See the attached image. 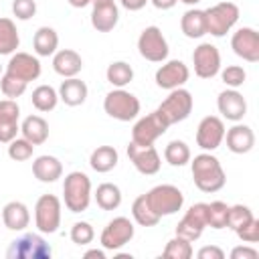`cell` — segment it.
Listing matches in <instances>:
<instances>
[{
	"instance_id": "cell-1",
	"label": "cell",
	"mask_w": 259,
	"mask_h": 259,
	"mask_svg": "<svg viewBox=\"0 0 259 259\" xmlns=\"http://www.w3.org/2000/svg\"><path fill=\"white\" fill-rule=\"evenodd\" d=\"M190 170H192V180L196 188L202 192H219L227 182V176L219 158H214L208 152L194 156V160L190 162Z\"/></svg>"
},
{
	"instance_id": "cell-2",
	"label": "cell",
	"mask_w": 259,
	"mask_h": 259,
	"mask_svg": "<svg viewBox=\"0 0 259 259\" xmlns=\"http://www.w3.org/2000/svg\"><path fill=\"white\" fill-rule=\"evenodd\" d=\"M63 200L65 206L71 212H83L87 210L91 202V180L85 172L75 170L65 176L63 182Z\"/></svg>"
},
{
	"instance_id": "cell-3",
	"label": "cell",
	"mask_w": 259,
	"mask_h": 259,
	"mask_svg": "<svg viewBox=\"0 0 259 259\" xmlns=\"http://www.w3.org/2000/svg\"><path fill=\"white\" fill-rule=\"evenodd\" d=\"M146 200H148L150 208L162 219V217L174 214L182 208L184 194L174 184H158V186H154L152 190L146 192Z\"/></svg>"
},
{
	"instance_id": "cell-4",
	"label": "cell",
	"mask_w": 259,
	"mask_h": 259,
	"mask_svg": "<svg viewBox=\"0 0 259 259\" xmlns=\"http://www.w3.org/2000/svg\"><path fill=\"white\" fill-rule=\"evenodd\" d=\"M206 16V34L212 36H225L239 20V6L231 0H223L210 8L204 10Z\"/></svg>"
},
{
	"instance_id": "cell-5",
	"label": "cell",
	"mask_w": 259,
	"mask_h": 259,
	"mask_svg": "<svg viewBox=\"0 0 259 259\" xmlns=\"http://www.w3.org/2000/svg\"><path fill=\"white\" fill-rule=\"evenodd\" d=\"M192 107H194V99H192L190 91L184 87H178V89L170 91V95L158 105L156 111L168 125H172V123L184 121L192 113Z\"/></svg>"
},
{
	"instance_id": "cell-6",
	"label": "cell",
	"mask_w": 259,
	"mask_h": 259,
	"mask_svg": "<svg viewBox=\"0 0 259 259\" xmlns=\"http://www.w3.org/2000/svg\"><path fill=\"white\" fill-rule=\"evenodd\" d=\"M103 109L109 117H113L117 121H132L140 113V99L130 91L115 87L113 91H109L105 95Z\"/></svg>"
},
{
	"instance_id": "cell-7",
	"label": "cell",
	"mask_w": 259,
	"mask_h": 259,
	"mask_svg": "<svg viewBox=\"0 0 259 259\" xmlns=\"http://www.w3.org/2000/svg\"><path fill=\"white\" fill-rule=\"evenodd\" d=\"M51 245L36 233H26L14 239L6 251L8 259H51Z\"/></svg>"
},
{
	"instance_id": "cell-8",
	"label": "cell",
	"mask_w": 259,
	"mask_h": 259,
	"mask_svg": "<svg viewBox=\"0 0 259 259\" xmlns=\"http://www.w3.org/2000/svg\"><path fill=\"white\" fill-rule=\"evenodd\" d=\"M34 225L40 233H57L61 225V200L55 194H42L34 204Z\"/></svg>"
},
{
	"instance_id": "cell-9",
	"label": "cell",
	"mask_w": 259,
	"mask_h": 259,
	"mask_svg": "<svg viewBox=\"0 0 259 259\" xmlns=\"http://www.w3.org/2000/svg\"><path fill=\"white\" fill-rule=\"evenodd\" d=\"M140 55L150 63H162L168 57V40L158 26H146L138 38Z\"/></svg>"
},
{
	"instance_id": "cell-10",
	"label": "cell",
	"mask_w": 259,
	"mask_h": 259,
	"mask_svg": "<svg viewBox=\"0 0 259 259\" xmlns=\"http://www.w3.org/2000/svg\"><path fill=\"white\" fill-rule=\"evenodd\" d=\"M134 223L127 217H115L113 221L107 223V227L101 231L99 243L105 251H117L123 245H127L134 239Z\"/></svg>"
},
{
	"instance_id": "cell-11",
	"label": "cell",
	"mask_w": 259,
	"mask_h": 259,
	"mask_svg": "<svg viewBox=\"0 0 259 259\" xmlns=\"http://www.w3.org/2000/svg\"><path fill=\"white\" fill-rule=\"evenodd\" d=\"M170 125L160 117L158 111H152L144 117H140L132 130V142L140 146H152Z\"/></svg>"
},
{
	"instance_id": "cell-12",
	"label": "cell",
	"mask_w": 259,
	"mask_h": 259,
	"mask_svg": "<svg viewBox=\"0 0 259 259\" xmlns=\"http://www.w3.org/2000/svg\"><path fill=\"white\" fill-rule=\"evenodd\" d=\"M194 73L200 79H212L221 71V53L210 42H200L192 53Z\"/></svg>"
},
{
	"instance_id": "cell-13",
	"label": "cell",
	"mask_w": 259,
	"mask_h": 259,
	"mask_svg": "<svg viewBox=\"0 0 259 259\" xmlns=\"http://www.w3.org/2000/svg\"><path fill=\"white\" fill-rule=\"evenodd\" d=\"M204 227H206V202H196L186 210V214L176 225V237L194 243L202 235Z\"/></svg>"
},
{
	"instance_id": "cell-14",
	"label": "cell",
	"mask_w": 259,
	"mask_h": 259,
	"mask_svg": "<svg viewBox=\"0 0 259 259\" xmlns=\"http://www.w3.org/2000/svg\"><path fill=\"white\" fill-rule=\"evenodd\" d=\"M225 123L221 117L217 115H206L200 119L198 127H196V144L198 148H202L204 152H212L217 150L223 140H225Z\"/></svg>"
},
{
	"instance_id": "cell-15",
	"label": "cell",
	"mask_w": 259,
	"mask_h": 259,
	"mask_svg": "<svg viewBox=\"0 0 259 259\" xmlns=\"http://www.w3.org/2000/svg\"><path fill=\"white\" fill-rule=\"evenodd\" d=\"M127 158L132 160L134 168L140 172V174H146V176H152L160 170L162 166V160H160V154L158 150L152 146H140L136 142H130L127 144Z\"/></svg>"
},
{
	"instance_id": "cell-16",
	"label": "cell",
	"mask_w": 259,
	"mask_h": 259,
	"mask_svg": "<svg viewBox=\"0 0 259 259\" xmlns=\"http://www.w3.org/2000/svg\"><path fill=\"white\" fill-rule=\"evenodd\" d=\"M231 49L237 57L247 63L259 61V32L251 26H243L231 36Z\"/></svg>"
},
{
	"instance_id": "cell-17",
	"label": "cell",
	"mask_w": 259,
	"mask_h": 259,
	"mask_svg": "<svg viewBox=\"0 0 259 259\" xmlns=\"http://www.w3.org/2000/svg\"><path fill=\"white\" fill-rule=\"evenodd\" d=\"M190 77V71L188 67L178 61V59H172V61H166L158 71H156V85L160 89H166V91H172V89H178L182 87Z\"/></svg>"
},
{
	"instance_id": "cell-18",
	"label": "cell",
	"mask_w": 259,
	"mask_h": 259,
	"mask_svg": "<svg viewBox=\"0 0 259 259\" xmlns=\"http://www.w3.org/2000/svg\"><path fill=\"white\" fill-rule=\"evenodd\" d=\"M6 73L30 83L34 79L40 77V61L38 57L30 55V53H12L10 55V61L6 63Z\"/></svg>"
},
{
	"instance_id": "cell-19",
	"label": "cell",
	"mask_w": 259,
	"mask_h": 259,
	"mask_svg": "<svg viewBox=\"0 0 259 259\" xmlns=\"http://www.w3.org/2000/svg\"><path fill=\"white\" fill-rule=\"evenodd\" d=\"M20 107L16 99H0V144L12 142L20 132Z\"/></svg>"
},
{
	"instance_id": "cell-20",
	"label": "cell",
	"mask_w": 259,
	"mask_h": 259,
	"mask_svg": "<svg viewBox=\"0 0 259 259\" xmlns=\"http://www.w3.org/2000/svg\"><path fill=\"white\" fill-rule=\"evenodd\" d=\"M219 113L229 121H241L247 115V101L237 89H225L217 97Z\"/></svg>"
},
{
	"instance_id": "cell-21",
	"label": "cell",
	"mask_w": 259,
	"mask_h": 259,
	"mask_svg": "<svg viewBox=\"0 0 259 259\" xmlns=\"http://www.w3.org/2000/svg\"><path fill=\"white\" fill-rule=\"evenodd\" d=\"M225 140H227V148L233 154H247L255 146V132L249 125L235 121V125L225 132Z\"/></svg>"
},
{
	"instance_id": "cell-22",
	"label": "cell",
	"mask_w": 259,
	"mask_h": 259,
	"mask_svg": "<svg viewBox=\"0 0 259 259\" xmlns=\"http://www.w3.org/2000/svg\"><path fill=\"white\" fill-rule=\"evenodd\" d=\"M53 69L61 77H77L83 69V59L73 49H61L53 55Z\"/></svg>"
},
{
	"instance_id": "cell-23",
	"label": "cell",
	"mask_w": 259,
	"mask_h": 259,
	"mask_svg": "<svg viewBox=\"0 0 259 259\" xmlns=\"http://www.w3.org/2000/svg\"><path fill=\"white\" fill-rule=\"evenodd\" d=\"M2 223L10 231H24L30 223V212L28 206L20 200H10L2 208Z\"/></svg>"
},
{
	"instance_id": "cell-24",
	"label": "cell",
	"mask_w": 259,
	"mask_h": 259,
	"mask_svg": "<svg viewBox=\"0 0 259 259\" xmlns=\"http://www.w3.org/2000/svg\"><path fill=\"white\" fill-rule=\"evenodd\" d=\"M87 93H89V89H87L85 81H81L77 77H67L59 87V99L69 107H77V105L85 103Z\"/></svg>"
},
{
	"instance_id": "cell-25",
	"label": "cell",
	"mask_w": 259,
	"mask_h": 259,
	"mask_svg": "<svg viewBox=\"0 0 259 259\" xmlns=\"http://www.w3.org/2000/svg\"><path fill=\"white\" fill-rule=\"evenodd\" d=\"M119 20V10H117V4L111 2V4H99V6H93L91 10V26L97 30V32H109L115 28Z\"/></svg>"
},
{
	"instance_id": "cell-26",
	"label": "cell",
	"mask_w": 259,
	"mask_h": 259,
	"mask_svg": "<svg viewBox=\"0 0 259 259\" xmlns=\"http://www.w3.org/2000/svg\"><path fill=\"white\" fill-rule=\"evenodd\" d=\"M32 174H34L36 180L49 184V182H55L63 176V164H61L59 158L45 154V156H38L32 162Z\"/></svg>"
},
{
	"instance_id": "cell-27",
	"label": "cell",
	"mask_w": 259,
	"mask_h": 259,
	"mask_svg": "<svg viewBox=\"0 0 259 259\" xmlns=\"http://www.w3.org/2000/svg\"><path fill=\"white\" fill-rule=\"evenodd\" d=\"M20 134L22 138H26L32 146H40L47 142L49 138V123L45 117L40 115H28L22 119L20 123Z\"/></svg>"
},
{
	"instance_id": "cell-28",
	"label": "cell",
	"mask_w": 259,
	"mask_h": 259,
	"mask_svg": "<svg viewBox=\"0 0 259 259\" xmlns=\"http://www.w3.org/2000/svg\"><path fill=\"white\" fill-rule=\"evenodd\" d=\"M180 28L188 38H200L206 34V16L200 8H190L180 18Z\"/></svg>"
},
{
	"instance_id": "cell-29",
	"label": "cell",
	"mask_w": 259,
	"mask_h": 259,
	"mask_svg": "<svg viewBox=\"0 0 259 259\" xmlns=\"http://www.w3.org/2000/svg\"><path fill=\"white\" fill-rule=\"evenodd\" d=\"M32 49L36 57H51L59 49V34L51 26H40L32 36Z\"/></svg>"
},
{
	"instance_id": "cell-30",
	"label": "cell",
	"mask_w": 259,
	"mask_h": 259,
	"mask_svg": "<svg viewBox=\"0 0 259 259\" xmlns=\"http://www.w3.org/2000/svg\"><path fill=\"white\" fill-rule=\"evenodd\" d=\"M117 162H119V154L113 146H97L89 156L91 168L99 174H105V172L113 170L117 166Z\"/></svg>"
},
{
	"instance_id": "cell-31",
	"label": "cell",
	"mask_w": 259,
	"mask_h": 259,
	"mask_svg": "<svg viewBox=\"0 0 259 259\" xmlns=\"http://www.w3.org/2000/svg\"><path fill=\"white\" fill-rule=\"evenodd\" d=\"M93 196H95L97 206L103 208V210H115V208L121 204V190H119V186L113 184V182H103V184H99Z\"/></svg>"
},
{
	"instance_id": "cell-32",
	"label": "cell",
	"mask_w": 259,
	"mask_h": 259,
	"mask_svg": "<svg viewBox=\"0 0 259 259\" xmlns=\"http://www.w3.org/2000/svg\"><path fill=\"white\" fill-rule=\"evenodd\" d=\"M20 45L18 28L12 18H0V55H12L16 53Z\"/></svg>"
},
{
	"instance_id": "cell-33",
	"label": "cell",
	"mask_w": 259,
	"mask_h": 259,
	"mask_svg": "<svg viewBox=\"0 0 259 259\" xmlns=\"http://www.w3.org/2000/svg\"><path fill=\"white\" fill-rule=\"evenodd\" d=\"M105 77H107V81H109L113 87L123 89L127 83H132V79H134V69H132V65L125 63V61H113V63H109V67H107V71H105Z\"/></svg>"
},
{
	"instance_id": "cell-34",
	"label": "cell",
	"mask_w": 259,
	"mask_h": 259,
	"mask_svg": "<svg viewBox=\"0 0 259 259\" xmlns=\"http://www.w3.org/2000/svg\"><path fill=\"white\" fill-rule=\"evenodd\" d=\"M32 105L38 109V111H53L59 103V91L51 85H38L34 91H32Z\"/></svg>"
},
{
	"instance_id": "cell-35",
	"label": "cell",
	"mask_w": 259,
	"mask_h": 259,
	"mask_svg": "<svg viewBox=\"0 0 259 259\" xmlns=\"http://www.w3.org/2000/svg\"><path fill=\"white\" fill-rule=\"evenodd\" d=\"M132 217L134 221L140 225V227H154L158 225L160 217L150 208L148 200H146V194H140L134 202H132Z\"/></svg>"
},
{
	"instance_id": "cell-36",
	"label": "cell",
	"mask_w": 259,
	"mask_h": 259,
	"mask_svg": "<svg viewBox=\"0 0 259 259\" xmlns=\"http://www.w3.org/2000/svg\"><path fill=\"white\" fill-rule=\"evenodd\" d=\"M164 158H166V162L170 166H178L180 168V166L190 162V148L182 140H172L164 148Z\"/></svg>"
},
{
	"instance_id": "cell-37",
	"label": "cell",
	"mask_w": 259,
	"mask_h": 259,
	"mask_svg": "<svg viewBox=\"0 0 259 259\" xmlns=\"http://www.w3.org/2000/svg\"><path fill=\"white\" fill-rule=\"evenodd\" d=\"M227 214H229V204L223 200L206 202V227L212 229H227Z\"/></svg>"
},
{
	"instance_id": "cell-38",
	"label": "cell",
	"mask_w": 259,
	"mask_h": 259,
	"mask_svg": "<svg viewBox=\"0 0 259 259\" xmlns=\"http://www.w3.org/2000/svg\"><path fill=\"white\" fill-rule=\"evenodd\" d=\"M192 243L182 239V237H174L166 243L162 255L164 257H170V259H190L192 257Z\"/></svg>"
},
{
	"instance_id": "cell-39",
	"label": "cell",
	"mask_w": 259,
	"mask_h": 259,
	"mask_svg": "<svg viewBox=\"0 0 259 259\" xmlns=\"http://www.w3.org/2000/svg\"><path fill=\"white\" fill-rule=\"evenodd\" d=\"M253 219V210L245 204H233L229 206V214H227V229L237 231L243 225H247Z\"/></svg>"
},
{
	"instance_id": "cell-40",
	"label": "cell",
	"mask_w": 259,
	"mask_h": 259,
	"mask_svg": "<svg viewBox=\"0 0 259 259\" xmlns=\"http://www.w3.org/2000/svg\"><path fill=\"white\" fill-rule=\"evenodd\" d=\"M26 85H28L26 81H22L10 73H4L0 77V89H2L4 97H8V99H18L26 91Z\"/></svg>"
},
{
	"instance_id": "cell-41",
	"label": "cell",
	"mask_w": 259,
	"mask_h": 259,
	"mask_svg": "<svg viewBox=\"0 0 259 259\" xmlns=\"http://www.w3.org/2000/svg\"><path fill=\"white\" fill-rule=\"evenodd\" d=\"M32 152H34V146L26 138H18L16 136L12 142H8V156L14 162H24V160L32 158Z\"/></svg>"
},
{
	"instance_id": "cell-42",
	"label": "cell",
	"mask_w": 259,
	"mask_h": 259,
	"mask_svg": "<svg viewBox=\"0 0 259 259\" xmlns=\"http://www.w3.org/2000/svg\"><path fill=\"white\" fill-rule=\"evenodd\" d=\"M93 237H95V231H93V227H91L89 223H85V221H77V223L71 227V241H73L75 245H79V247L89 245V243L93 241Z\"/></svg>"
},
{
	"instance_id": "cell-43",
	"label": "cell",
	"mask_w": 259,
	"mask_h": 259,
	"mask_svg": "<svg viewBox=\"0 0 259 259\" xmlns=\"http://www.w3.org/2000/svg\"><path fill=\"white\" fill-rule=\"evenodd\" d=\"M221 79H223V83H225L229 89H237V87H241V85L245 83L247 73H245V69L239 67V65H229L227 69L221 71Z\"/></svg>"
},
{
	"instance_id": "cell-44",
	"label": "cell",
	"mask_w": 259,
	"mask_h": 259,
	"mask_svg": "<svg viewBox=\"0 0 259 259\" xmlns=\"http://www.w3.org/2000/svg\"><path fill=\"white\" fill-rule=\"evenodd\" d=\"M12 14L18 20H28L36 14V2L34 0H14L12 2Z\"/></svg>"
},
{
	"instance_id": "cell-45",
	"label": "cell",
	"mask_w": 259,
	"mask_h": 259,
	"mask_svg": "<svg viewBox=\"0 0 259 259\" xmlns=\"http://www.w3.org/2000/svg\"><path fill=\"white\" fill-rule=\"evenodd\" d=\"M237 237L243 241V243H257L259 241V221L253 217L247 225H243L241 229L235 231Z\"/></svg>"
},
{
	"instance_id": "cell-46",
	"label": "cell",
	"mask_w": 259,
	"mask_h": 259,
	"mask_svg": "<svg viewBox=\"0 0 259 259\" xmlns=\"http://www.w3.org/2000/svg\"><path fill=\"white\" fill-rule=\"evenodd\" d=\"M257 257H259V251L249 245H239L231 251V259H257Z\"/></svg>"
},
{
	"instance_id": "cell-47",
	"label": "cell",
	"mask_w": 259,
	"mask_h": 259,
	"mask_svg": "<svg viewBox=\"0 0 259 259\" xmlns=\"http://www.w3.org/2000/svg\"><path fill=\"white\" fill-rule=\"evenodd\" d=\"M196 255H198V259H225V251L221 247H214V245L202 247Z\"/></svg>"
},
{
	"instance_id": "cell-48",
	"label": "cell",
	"mask_w": 259,
	"mask_h": 259,
	"mask_svg": "<svg viewBox=\"0 0 259 259\" xmlns=\"http://www.w3.org/2000/svg\"><path fill=\"white\" fill-rule=\"evenodd\" d=\"M119 2H121V6H123L125 10L136 12V10H142V8L146 6L148 0H119Z\"/></svg>"
},
{
	"instance_id": "cell-49",
	"label": "cell",
	"mask_w": 259,
	"mask_h": 259,
	"mask_svg": "<svg viewBox=\"0 0 259 259\" xmlns=\"http://www.w3.org/2000/svg\"><path fill=\"white\" fill-rule=\"evenodd\" d=\"M152 4H154V8H158V10H170V8H174L176 4H178V0H150Z\"/></svg>"
},
{
	"instance_id": "cell-50",
	"label": "cell",
	"mask_w": 259,
	"mask_h": 259,
	"mask_svg": "<svg viewBox=\"0 0 259 259\" xmlns=\"http://www.w3.org/2000/svg\"><path fill=\"white\" fill-rule=\"evenodd\" d=\"M89 257L105 259V251H103V249H89V251H85V259H89Z\"/></svg>"
},
{
	"instance_id": "cell-51",
	"label": "cell",
	"mask_w": 259,
	"mask_h": 259,
	"mask_svg": "<svg viewBox=\"0 0 259 259\" xmlns=\"http://www.w3.org/2000/svg\"><path fill=\"white\" fill-rule=\"evenodd\" d=\"M73 8H85V6H89L91 4V0H67Z\"/></svg>"
},
{
	"instance_id": "cell-52",
	"label": "cell",
	"mask_w": 259,
	"mask_h": 259,
	"mask_svg": "<svg viewBox=\"0 0 259 259\" xmlns=\"http://www.w3.org/2000/svg\"><path fill=\"white\" fill-rule=\"evenodd\" d=\"M111 2H115V0H91L93 6H99V4H111Z\"/></svg>"
},
{
	"instance_id": "cell-53",
	"label": "cell",
	"mask_w": 259,
	"mask_h": 259,
	"mask_svg": "<svg viewBox=\"0 0 259 259\" xmlns=\"http://www.w3.org/2000/svg\"><path fill=\"white\" fill-rule=\"evenodd\" d=\"M180 2H184V4H188V6H194V4H198L200 0H180Z\"/></svg>"
},
{
	"instance_id": "cell-54",
	"label": "cell",
	"mask_w": 259,
	"mask_h": 259,
	"mask_svg": "<svg viewBox=\"0 0 259 259\" xmlns=\"http://www.w3.org/2000/svg\"><path fill=\"white\" fill-rule=\"evenodd\" d=\"M0 69H2V65H0Z\"/></svg>"
}]
</instances>
